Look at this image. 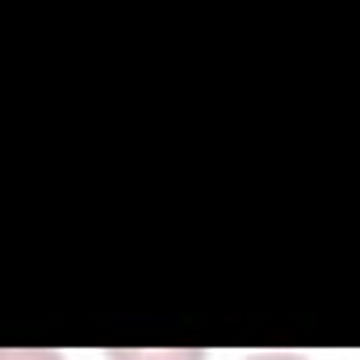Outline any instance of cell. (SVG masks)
<instances>
[{
  "mask_svg": "<svg viewBox=\"0 0 360 360\" xmlns=\"http://www.w3.org/2000/svg\"><path fill=\"white\" fill-rule=\"evenodd\" d=\"M109 360H201L197 348H184V352H109Z\"/></svg>",
  "mask_w": 360,
  "mask_h": 360,
  "instance_id": "6da1fadb",
  "label": "cell"
},
{
  "mask_svg": "<svg viewBox=\"0 0 360 360\" xmlns=\"http://www.w3.org/2000/svg\"><path fill=\"white\" fill-rule=\"evenodd\" d=\"M0 360H63L51 348H0Z\"/></svg>",
  "mask_w": 360,
  "mask_h": 360,
  "instance_id": "7a4b0ae2",
  "label": "cell"
},
{
  "mask_svg": "<svg viewBox=\"0 0 360 360\" xmlns=\"http://www.w3.org/2000/svg\"><path fill=\"white\" fill-rule=\"evenodd\" d=\"M248 360H306L297 352H260V356H248Z\"/></svg>",
  "mask_w": 360,
  "mask_h": 360,
  "instance_id": "3957f363",
  "label": "cell"
}]
</instances>
